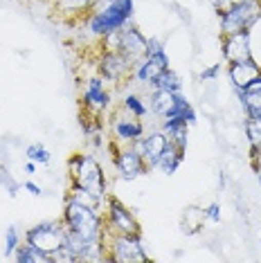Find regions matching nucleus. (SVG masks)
Masks as SVG:
<instances>
[{"mask_svg": "<svg viewBox=\"0 0 261 263\" xmlns=\"http://www.w3.org/2000/svg\"><path fill=\"white\" fill-rule=\"evenodd\" d=\"M133 11H135L133 0H97L95 7L88 11V16L84 18L86 32L99 41L106 34L130 25L133 23Z\"/></svg>", "mask_w": 261, "mask_h": 263, "instance_id": "1", "label": "nucleus"}, {"mask_svg": "<svg viewBox=\"0 0 261 263\" xmlns=\"http://www.w3.org/2000/svg\"><path fill=\"white\" fill-rule=\"evenodd\" d=\"M61 220H63L65 230L72 232L74 236L84 238L88 243H104L106 220H104L102 209L88 207L84 202H77L72 198H65Z\"/></svg>", "mask_w": 261, "mask_h": 263, "instance_id": "2", "label": "nucleus"}, {"mask_svg": "<svg viewBox=\"0 0 261 263\" xmlns=\"http://www.w3.org/2000/svg\"><path fill=\"white\" fill-rule=\"evenodd\" d=\"M68 173H70V182L86 189V191H90L102 205H106V198H108V194H106L108 182H106L104 169L95 155L74 153L72 158L68 160Z\"/></svg>", "mask_w": 261, "mask_h": 263, "instance_id": "3", "label": "nucleus"}, {"mask_svg": "<svg viewBox=\"0 0 261 263\" xmlns=\"http://www.w3.org/2000/svg\"><path fill=\"white\" fill-rule=\"evenodd\" d=\"M104 250H106V261H113V263H146L149 261L144 241H142V232L140 234H113L108 227H106Z\"/></svg>", "mask_w": 261, "mask_h": 263, "instance_id": "4", "label": "nucleus"}, {"mask_svg": "<svg viewBox=\"0 0 261 263\" xmlns=\"http://www.w3.org/2000/svg\"><path fill=\"white\" fill-rule=\"evenodd\" d=\"M261 16V0H248L236 7L218 14V27H221V36H230V34L239 32H250L252 25Z\"/></svg>", "mask_w": 261, "mask_h": 263, "instance_id": "5", "label": "nucleus"}, {"mask_svg": "<svg viewBox=\"0 0 261 263\" xmlns=\"http://www.w3.org/2000/svg\"><path fill=\"white\" fill-rule=\"evenodd\" d=\"M97 74L102 77L106 83H113V86H124L126 81H130V74H133V61L124 57L122 52L99 50Z\"/></svg>", "mask_w": 261, "mask_h": 263, "instance_id": "6", "label": "nucleus"}, {"mask_svg": "<svg viewBox=\"0 0 261 263\" xmlns=\"http://www.w3.org/2000/svg\"><path fill=\"white\" fill-rule=\"evenodd\" d=\"M104 220H106V227H108L113 234H140L142 232L135 214L130 212L120 198H115V196L106 198Z\"/></svg>", "mask_w": 261, "mask_h": 263, "instance_id": "7", "label": "nucleus"}, {"mask_svg": "<svg viewBox=\"0 0 261 263\" xmlns=\"http://www.w3.org/2000/svg\"><path fill=\"white\" fill-rule=\"evenodd\" d=\"M113 164H115L117 173L124 178V180H135V178L149 173V164L142 158V153H138L133 148V144H113Z\"/></svg>", "mask_w": 261, "mask_h": 263, "instance_id": "8", "label": "nucleus"}, {"mask_svg": "<svg viewBox=\"0 0 261 263\" xmlns=\"http://www.w3.org/2000/svg\"><path fill=\"white\" fill-rule=\"evenodd\" d=\"M63 236H65V225L63 220H41L25 232V241L34 243L36 248L45 250L47 254H52L54 250H59L63 245Z\"/></svg>", "mask_w": 261, "mask_h": 263, "instance_id": "9", "label": "nucleus"}, {"mask_svg": "<svg viewBox=\"0 0 261 263\" xmlns=\"http://www.w3.org/2000/svg\"><path fill=\"white\" fill-rule=\"evenodd\" d=\"M113 104V95L106 90V81L99 74L90 77L81 92V110L90 112L95 117H102Z\"/></svg>", "mask_w": 261, "mask_h": 263, "instance_id": "10", "label": "nucleus"}, {"mask_svg": "<svg viewBox=\"0 0 261 263\" xmlns=\"http://www.w3.org/2000/svg\"><path fill=\"white\" fill-rule=\"evenodd\" d=\"M167 68H169L167 50H160V52H156V54H146V57H142L140 61H135L130 79L142 83V86H149L151 88V83L156 81Z\"/></svg>", "mask_w": 261, "mask_h": 263, "instance_id": "11", "label": "nucleus"}, {"mask_svg": "<svg viewBox=\"0 0 261 263\" xmlns=\"http://www.w3.org/2000/svg\"><path fill=\"white\" fill-rule=\"evenodd\" d=\"M171 144L167 133H162V130H153L149 135H142L140 140L133 142V148L138 153H142V158L146 160V164H149V169H156L158 166V160L160 155L167 151V146Z\"/></svg>", "mask_w": 261, "mask_h": 263, "instance_id": "12", "label": "nucleus"}, {"mask_svg": "<svg viewBox=\"0 0 261 263\" xmlns=\"http://www.w3.org/2000/svg\"><path fill=\"white\" fill-rule=\"evenodd\" d=\"M221 54L225 63H236L252 59V47H250V32H239L223 36L221 43Z\"/></svg>", "mask_w": 261, "mask_h": 263, "instance_id": "13", "label": "nucleus"}, {"mask_svg": "<svg viewBox=\"0 0 261 263\" xmlns=\"http://www.w3.org/2000/svg\"><path fill=\"white\" fill-rule=\"evenodd\" d=\"M144 133H146L144 124L138 117H130L120 108V115L113 119V135H115L117 144H133Z\"/></svg>", "mask_w": 261, "mask_h": 263, "instance_id": "14", "label": "nucleus"}, {"mask_svg": "<svg viewBox=\"0 0 261 263\" xmlns=\"http://www.w3.org/2000/svg\"><path fill=\"white\" fill-rule=\"evenodd\" d=\"M261 74V65L254 59H246V61L228 63V77L232 81L234 90H243L252 79H257Z\"/></svg>", "mask_w": 261, "mask_h": 263, "instance_id": "15", "label": "nucleus"}, {"mask_svg": "<svg viewBox=\"0 0 261 263\" xmlns=\"http://www.w3.org/2000/svg\"><path fill=\"white\" fill-rule=\"evenodd\" d=\"M236 97H239V104L246 112V117H261V74L257 79H252L243 90H236Z\"/></svg>", "mask_w": 261, "mask_h": 263, "instance_id": "16", "label": "nucleus"}, {"mask_svg": "<svg viewBox=\"0 0 261 263\" xmlns=\"http://www.w3.org/2000/svg\"><path fill=\"white\" fill-rule=\"evenodd\" d=\"M160 130H162V133H167L169 142L174 146L180 148V151H185V148H187L189 124L185 122V117H180V115H176V117H162Z\"/></svg>", "mask_w": 261, "mask_h": 263, "instance_id": "17", "label": "nucleus"}, {"mask_svg": "<svg viewBox=\"0 0 261 263\" xmlns=\"http://www.w3.org/2000/svg\"><path fill=\"white\" fill-rule=\"evenodd\" d=\"M52 3H54V9L61 18L84 21L97 0H52Z\"/></svg>", "mask_w": 261, "mask_h": 263, "instance_id": "18", "label": "nucleus"}, {"mask_svg": "<svg viewBox=\"0 0 261 263\" xmlns=\"http://www.w3.org/2000/svg\"><path fill=\"white\" fill-rule=\"evenodd\" d=\"M176 95L178 92H169V90H158V88H151L149 95V110L158 117H167L169 110L174 108L176 104Z\"/></svg>", "mask_w": 261, "mask_h": 263, "instance_id": "19", "label": "nucleus"}, {"mask_svg": "<svg viewBox=\"0 0 261 263\" xmlns=\"http://www.w3.org/2000/svg\"><path fill=\"white\" fill-rule=\"evenodd\" d=\"M14 261L16 263H52V254H47L45 250L36 248L34 243L23 241L14 252Z\"/></svg>", "mask_w": 261, "mask_h": 263, "instance_id": "20", "label": "nucleus"}, {"mask_svg": "<svg viewBox=\"0 0 261 263\" xmlns=\"http://www.w3.org/2000/svg\"><path fill=\"white\" fill-rule=\"evenodd\" d=\"M182 158H185V151H180L178 146L169 144V146H167V151L160 155L156 169H158V171H162L164 176H174V173L178 171V166L182 164Z\"/></svg>", "mask_w": 261, "mask_h": 263, "instance_id": "21", "label": "nucleus"}, {"mask_svg": "<svg viewBox=\"0 0 261 263\" xmlns=\"http://www.w3.org/2000/svg\"><path fill=\"white\" fill-rule=\"evenodd\" d=\"M120 108L126 112V115L130 117H138V119H144L146 115H149V104H146L144 99L140 97V95H135V92H128V95H124V99H122V106Z\"/></svg>", "mask_w": 261, "mask_h": 263, "instance_id": "22", "label": "nucleus"}, {"mask_svg": "<svg viewBox=\"0 0 261 263\" xmlns=\"http://www.w3.org/2000/svg\"><path fill=\"white\" fill-rule=\"evenodd\" d=\"M151 88H158V90H169V92H180L182 90V83H180V77H178V72H174L171 68H167L156 81L151 83Z\"/></svg>", "mask_w": 261, "mask_h": 263, "instance_id": "23", "label": "nucleus"}, {"mask_svg": "<svg viewBox=\"0 0 261 263\" xmlns=\"http://www.w3.org/2000/svg\"><path fill=\"white\" fill-rule=\"evenodd\" d=\"M243 130H246V137H248L250 148L252 151H259L261 148V117H257V119L246 117V122H243Z\"/></svg>", "mask_w": 261, "mask_h": 263, "instance_id": "24", "label": "nucleus"}, {"mask_svg": "<svg viewBox=\"0 0 261 263\" xmlns=\"http://www.w3.org/2000/svg\"><path fill=\"white\" fill-rule=\"evenodd\" d=\"M25 158L27 160H32V162H36V164H50V151L41 144V142H34V144H29L25 148Z\"/></svg>", "mask_w": 261, "mask_h": 263, "instance_id": "25", "label": "nucleus"}, {"mask_svg": "<svg viewBox=\"0 0 261 263\" xmlns=\"http://www.w3.org/2000/svg\"><path fill=\"white\" fill-rule=\"evenodd\" d=\"M23 243V238H21V232L16 230L14 225L7 227L5 230V256H14L16 252V248Z\"/></svg>", "mask_w": 261, "mask_h": 263, "instance_id": "26", "label": "nucleus"}, {"mask_svg": "<svg viewBox=\"0 0 261 263\" xmlns=\"http://www.w3.org/2000/svg\"><path fill=\"white\" fill-rule=\"evenodd\" d=\"M205 214V220H212V223H221V205L218 202H212L203 209Z\"/></svg>", "mask_w": 261, "mask_h": 263, "instance_id": "27", "label": "nucleus"}, {"mask_svg": "<svg viewBox=\"0 0 261 263\" xmlns=\"http://www.w3.org/2000/svg\"><path fill=\"white\" fill-rule=\"evenodd\" d=\"M221 70H223V65L221 63H214V65H210L207 70H203V72L198 74V79L200 81H214L218 74H221Z\"/></svg>", "mask_w": 261, "mask_h": 263, "instance_id": "28", "label": "nucleus"}, {"mask_svg": "<svg viewBox=\"0 0 261 263\" xmlns=\"http://www.w3.org/2000/svg\"><path fill=\"white\" fill-rule=\"evenodd\" d=\"M241 3H248V0H214V9L218 11V14H223V11L232 9V7H236V5H241Z\"/></svg>", "mask_w": 261, "mask_h": 263, "instance_id": "29", "label": "nucleus"}, {"mask_svg": "<svg viewBox=\"0 0 261 263\" xmlns=\"http://www.w3.org/2000/svg\"><path fill=\"white\" fill-rule=\"evenodd\" d=\"M0 184H7V189H9V196H16V191L21 189V184L11 180V176H9L7 171H0Z\"/></svg>", "mask_w": 261, "mask_h": 263, "instance_id": "30", "label": "nucleus"}, {"mask_svg": "<svg viewBox=\"0 0 261 263\" xmlns=\"http://www.w3.org/2000/svg\"><path fill=\"white\" fill-rule=\"evenodd\" d=\"M160 50H164L162 41L156 39V36L146 39V54H156V52H160ZM146 54H144V57H146Z\"/></svg>", "mask_w": 261, "mask_h": 263, "instance_id": "31", "label": "nucleus"}, {"mask_svg": "<svg viewBox=\"0 0 261 263\" xmlns=\"http://www.w3.org/2000/svg\"><path fill=\"white\" fill-rule=\"evenodd\" d=\"M252 166H254V173H257V180L261 187V148L259 151H252Z\"/></svg>", "mask_w": 261, "mask_h": 263, "instance_id": "32", "label": "nucleus"}, {"mask_svg": "<svg viewBox=\"0 0 261 263\" xmlns=\"http://www.w3.org/2000/svg\"><path fill=\"white\" fill-rule=\"evenodd\" d=\"M23 189H25V191H29V194H32V196H41V194H43V189H41L36 182H32V180L23 182Z\"/></svg>", "mask_w": 261, "mask_h": 263, "instance_id": "33", "label": "nucleus"}, {"mask_svg": "<svg viewBox=\"0 0 261 263\" xmlns=\"http://www.w3.org/2000/svg\"><path fill=\"white\" fill-rule=\"evenodd\" d=\"M36 162H32V160H27L25 164H23V169H25V173H29V176H32V173H36Z\"/></svg>", "mask_w": 261, "mask_h": 263, "instance_id": "34", "label": "nucleus"}, {"mask_svg": "<svg viewBox=\"0 0 261 263\" xmlns=\"http://www.w3.org/2000/svg\"><path fill=\"white\" fill-rule=\"evenodd\" d=\"M259 245H261V241H259Z\"/></svg>", "mask_w": 261, "mask_h": 263, "instance_id": "35", "label": "nucleus"}]
</instances>
